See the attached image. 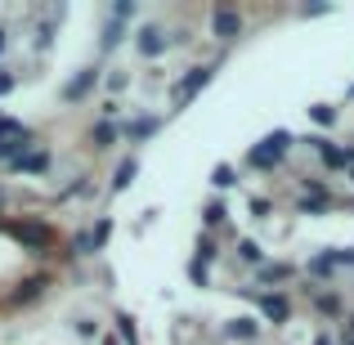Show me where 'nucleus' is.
<instances>
[{
  "label": "nucleus",
  "mask_w": 354,
  "mask_h": 345,
  "mask_svg": "<svg viewBox=\"0 0 354 345\" xmlns=\"http://www.w3.org/2000/svg\"><path fill=\"white\" fill-rule=\"evenodd\" d=\"M310 117L319 121V126H332V121H337V108H328V104H314V108H310Z\"/></svg>",
  "instance_id": "20"
},
{
  "label": "nucleus",
  "mask_w": 354,
  "mask_h": 345,
  "mask_svg": "<svg viewBox=\"0 0 354 345\" xmlns=\"http://www.w3.org/2000/svg\"><path fill=\"white\" fill-rule=\"evenodd\" d=\"M350 345H354V341H350Z\"/></svg>",
  "instance_id": "32"
},
{
  "label": "nucleus",
  "mask_w": 354,
  "mask_h": 345,
  "mask_svg": "<svg viewBox=\"0 0 354 345\" xmlns=\"http://www.w3.org/2000/svg\"><path fill=\"white\" fill-rule=\"evenodd\" d=\"M0 229L14 233V238L23 242V247H32V251H45L54 242V233L45 229V225H32V220H14V225H5V220H0Z\"/></svg>",
  "instance_id": "3"
},
{
  "label": "nucleus",
  "mask_w": 354,
  "mask_h": 345,
  "mask_svg": "<svg viewBox=\"0 0 354 345\" xmlns=\"http://www.w3.org/2000/svg\"><path fill=\"white\" fill-rule=\"evenodd\" d=\"M269 211H274V202H269V198H251V216H269Z\"/></svg>",
  "instance_id": "25"
},
{
  "label": "nucleus",
  "mask_w": 354,
  "mask_h": 345,
  "mask_svg": "<svg viewBox=\"0 0 354 345\" xmlns=\"http://www.w3.org/2000/svg\"><path fill=\"white\" fill-rule=\"evenodd\" d=\"M9 90H14V77H9V72H0V95H9Z\"/></svg>",
  "instance_id": "27"
},
{
  "label": "nucleus",
  "mask_w": 354,
  "mask_h": 345,
  "mask_svg": "<svg viewBox=\"0 0 354 345\" xmlns=\"http://www.w3.org/2000/svg\"><path fill=\"white\" fill-rule=\"evenodd\" d=\"M157 126H162L157 117H139V121H130V126H126V139H135V144H139V139L157 135Z\"/></svg>",
  "instance_id": "10"
},
{
  "label": "nucleus",
  "mask_w": 354,
  "mask_h": 345,
  "mask_svg": "<svg viewBox=\"0 0 354 345\" xmlns=\"http://www.w3.org/2000/svg\"><path fill=\"white\" fill-rule=\"evenodd\" d=\"M225 216H229V211H225V202H211V207H207V211H202V220H207V229H216V225H225Z\"/></svg>",
  "instance_id": "19"
},
{
  "label": "nucleus",
  "mask_w": 354,
  "mask_h": 345,
  "mask_svg": "<svg viewBox=\"0 0 354 345\" xmlns=\"http://www.w3.org/2000/svg\"><path fill=\"white\" fill-rule=\"evenodd\" d=\"M198 256H202V260H216V256H220V251H216V242H211L207 233H202V242H198Z\"/></svg>",
  "instance_id": "24"
},
{
  "label": "nucleus",
  "mask_w": 354,
  "mask_h": 345,
  "mask_svg": "<svg viewBox=\"0 0 354 345\" xmlns=\"http://www.w3.org/2000/svg\"><path fill=\"white\" fill-rule=\"evenodd\" d=\"M332 269H337V265H332V256H328V251L310 260V274H314V278H332Z\"/></svg>",
  "instance_id": "18"
},
{
  "label": "nucleus",
  "mask_w": 354,
  "mask_h": 345,
  "mask_svg": "<svg viewBox=\"0 0 354 345\" xmlns=\"http://www.w3.org/2000/svg\"><path fill=\"white\" fill-rule=\"evenodd\" d=\"M104 345H117V341H113V337H108V341H104Z\"/></svg>",
  "instance_id": "29"
},
{
  "label": "nucleus",
  "mask_w": 354,
  "mask_h": 345,
  "mask_svg": "<svg viewBox=\"0 0 354 345\" xmlns=\"http://www.w3.org/2000/svg\"><path fill=\"white\" fill-rule=\"evenodd\" d=\"M45 166H50V153L41 148V153H23L14 166H9V171H45Z\"/></svg>",
  "instance_id": "11"
},
{
  "label": "nucleus",
  "mask_w": 354,
  "mask_h": 345,
  "mask_svg": "<svg viewBox=\"0 0 354 345\" xmlns=\"http://www.w3.org/2000/svg\"><path fill=\"white\" fill-rule=\"evenodd\" d=\"M350 95H354V86H350Z\"/></svg>",
  "instance_id": "31"
},
{
  "label": "nucleus",
  "mask_w": 354,
  "mask_h": 345,
  "mask_svg": "<svg viewBox=\"0 0 354 345\" xmlns=\"http://www.w3.org/2000/svg\"><path fill=\"white\" fill-rule=\"evenodd\" d=\"M36 292H45V278H27L23 287H18V296H14V305H23V301H32Z\"/></svg>",
  "instance_id": "17"
},
{
  "label": "nucleus",
  "mask_w": 354,
  "mask_h": 345,
  "mask_svg": "<svg viewBox=\"0 0 354 345\" xmlns=\"http://www.w3.org/2000/svg\"><path fill=\"white\" fill-rule=\"evenodd\" d=\"M238 256L247 260V265H260V260H265V251H260V242H251V238H242L238 242Z\"/></svg>",
  "instance_id": "16"
},
{
  "label": "nucleus",
  "mask_w": 354,
  "mask_h": 345,
  "mask_svg": "<svg viewBox=\"0 0 354 345\" xmlns=\"http://www.w3.org/2000/svg\"><path fill=\"white\" fill-rule=\"evenodd\" d=\"M350 328H354V319H350Z\"/></svg>",
  "instance_id": "30"
},
{
  "label": "nucleus",
  "mask_w": 354,
  "mask_h": 345,
  "mask_svg": "<svg viewBox=\"0 0 354 345\" xmlns=\"http://www.w3.org/2000/svg\"><path fill=\"white\" fill-rule=\"evenodd\" d=\"M314 148H319V157H323V166H332V171H341V166H354V157H350V148H337V144H323V139H310Z\"/></svg>",
  "instance_id": "5"
},
{
  "label": "nucleus",
  "mask_w": 354,
  "mask_h": 345,
  "mask_svg": "<svg viewBox=\"0 0 354 345\" xmlns=\"http://www.w3.org/2000/svg\"><path fill=\"white\" fill-rule=\"evenodd\" d=\"M211 184H216V189H229V184H234V166H216V171H211Z\"/></svg>",
  "instance_id": "21"
},
{
  "label": "nucleus",
  "mask_w": 354,
  "mask_h": 345,
  "mask_svg": "<svg viewBox=\"0 0 354 345\" xmlns=\"http://www.w3.org/2000/svg\"><path fill=\"white\" fill-rule=\"evenodd\" d=\"M117 135H121V130L113 126V121H99L90 139H95V148H113V144H117Z\"/></svg>",
  "instance_id": "14"
},
{
  "label": "nucleus",
  "mask_w": 354,
  "mask_h": 345,
  "mask_svg": "<svg viewBox=\"0 0 354 345\" xmlns=\"http://www.w3.org/2000/svg\"><path fill=\"white\" fill-rule=\"evenodd\" d=\"M287 144H292V135H287V130H274V135H269L265 144H256V148L247 153V162L256 166V171H274L278 157L287 153Z\"/></svg>",
  "instance_id": "1"
},
{
  "label": "nucleus",
  "mask_w": 354,
  "mask_h": 345,
  "mask_svg": "<svg viewBox=\"0 0 354 345\" xmlns=\"http://www.w3.org/2000/svg\"><path fill=\"white\" fill-rule=\"evenodd\" d=\"M296 269L292 265H260L256 269V287H265V283H283V278H292Z\"/></svg>",
  "instance_id": "9"
},
{
  "label": "nucleus",
  "mask_w": 354,
  "mask_h": 345,
  "mask_svg": "<svg viewBox=\"0 0 354 345\" xmlns=\"http://www.w3.org/2000/svg\"><path fill=\"white\" fill-rule=\"evenodd\" d=\"M256 305L265 310V319H269V323H287V296H278V292H260V296H256Z\"/></svg>",
  "instance_id": "6"
},
{
  "label": "nucleus",
  "mask_w": 354,
  "mask_h": 345,
  "mask_svg": "<svg viewBox=\"0 0 354 345\" xmlns=\"http://www.w3.org/2000/svg\"><path fill=\"white\" fill-rule=\"evenodd\" d=\"M117 323H121V337L135 341V319H130V314H117Z\"/></svg>",
  "instance_id": "26"
},
{
  "label": "nucleus",
  "mask_w": 354,
  "mask_h": 345,
  "mask_svg": "<svg viewBox=\"0 0 354 345\" xmlns=\"http://www.w3.org/2000/svg\"><path fill=\"white\" fill-rule=\"evenodd\" d=\"M14 139H32V130L9 121V117H0V144H14Z\"/></svg>",
  "instance_id": "13"
},
{
  "label": "nucleus",
  "mask_w": 354,
  "mask_h": 345,
  "mask_svg": "<svg viewBox=\"0 0 354 345\" xmlns=\"http://www.w3.org/2000/svg\"><path fill=\"white\" fill-rule=\"evenodd\" d=\"M314 345H332V341H328V337H319V341H314Z\"/></svg>",
  "instance_id": "28"
},
{
  "label": "nucleus",
  "mask_w": 354,
  "mask_h": 345,
  "mask_svg": "<svg viewBox=\"0 0 354 345\" xmlns=\"http://www.w3.org/2000/svg\"><path fill=\"white\" fill-rule=\"evenodd\" d=\"M211 77H216V68H207V63H202V68H193L189 77H180L171 86V104H189V99H198L202 90L211 86Z\"/></svg>",
  "instance_id": "2"
},
{
  "label": "nucleus",
  "mask_w": 354,
  "mask_h": 345,
  "mask_svg": "<svg viewBox=\"0 0 354 345\" xmlns=\"http://www.w3.org/2000/svg\"><path fill=\"white\" fill-rule=\"evenodd\" d=\"M95 81H99V72H81V77H72L68 86H63V99H68V104H72V99L90 95V86H95Z\"/></svg>",
  "instance_id": "8"
},
{
  "label": "nucleus",
  "mask_w": 354,
  "mask_h": 345,
  "mask_svg": "<svg viewBox=\"0 0 354 345\" xmlns=\"http://www.w3.org/2000/svg\"><path fill=\"white\" fill-rule=\"evenodd\" d=\"M108 233H113V220H99V225H95V233H90V242H95V251H99V247L108 242Z\"/></svg>",
  "instance_id": "22"
},
{
  "label": "nucleus",
  "mask_w": 354,
  "mask_h": 345,
  "mask_svg": "<svg viewBox=\"0 0 354 345\" xmlns=\"http://www.w3.org/2000/svg\"><path fill=\"white\" fill-rule=\"evenodd\" d=\"M135 171H139V162H135V157H126V162L117 166V175H113V193H121V189H126V184L135 180Z\"/></svg>",
  "instance_id": "15"
},
{
  "label": "nucleus",
  "mask_w": 354,
  "mask_h": 345,
  "mask_svg": "<svg viewBox=\"0 0 354 345\" xmlns=\"http://www.w3.org/2000/svg\"><path fill=\"white\" fill-rule=\"evenodd\" d=\"M314 305H319L323 314H341V296H314Z\"/></svg>",
  "instance_id": "23"
},
{
  "label": "nucleus",
  "mask_w": 354,
  "mask_h": 345,
  "mask_svg": "<svg viewBox=\"0 0 354 345\" xmlns=\"http://www.w3.org/2000/svg\"><path fill=\"white\" fill-rule=\"evenodd\" d=\"M162 50H166V41H162V27H144V32H139V54L157 59Z\"/></svg>",
  "instance_id": "7"
},
{
  "label": "nucleus",
  "mask_w": 354,
  "mask_h": 345,
  "mask_svg": "<svg viewBox=\"0 0 354 345\" xmlns=\"http://www.w3.org/2000/svg\"><path fill=\"white\" fill-rule=\"evenodd\" d=\"M256 319H234V323H229V328H225V337H234V341H251V337H256Z\"/></svg>",
  "instance_id": "12"
},
{
  "label": "nucleus",
  "mask_w": 354,
  "mask_h": 345,
  "mask_svg": "<svg viewBox=\"0 0 354 345\" xmlns=\"http://www.w3.org/2000/svg\"><path fill=\"white\" fill-rule=\"evenodd\" d=\"M211 32L220 36V41H234V36L242 32V18H238V9H229V5H220L216 14H211Z\"/></svg>",
  "instance_id": "4"
}]
</instances>
